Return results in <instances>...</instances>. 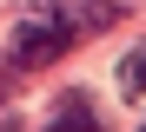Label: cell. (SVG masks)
I'll return each mask as SVG.
<instances>
[{"label":"cell","mask_w":146,"mask_h":132,"mask_svg":"<svg viewBox=\"0 0 146 132\" xmlns=\"http://www.w3.org/2000/svg\"><path fill=\"white\" fill-rule=\"evenodd\" d=\"M53 132H100L93 99H86V93H66V99H60V112H53Z\"/></svg>","instance_id":"2"},{"label":"cell","mask_w":146,"mask_h":132,"mask_svg":"<svg viewBox=\"0 0 146 132\" xmlns=\"http://www.w3.org/2000/svg\"><path fill=\"white\" fill-rule=\"evenodd\" d=\"M53 53H66V33L53 26V13L20 20V26H13V40H7V60H13V66H46Z\"/></svg>","instance_id":"1"},{"label":"cell","mask_w":146,"mask_h":132,"mask_svg":"<svg viewBox=\"0 0 146 132\" xmlns=\"http://www.w3.org/2000/svg\"><path fill=\"white\" fill-rule=\"evenodd\" d=\"M139 93H146V46H133L119 60V99H139Z\"/></svg>","instance_id":"3"}]
</instances>
